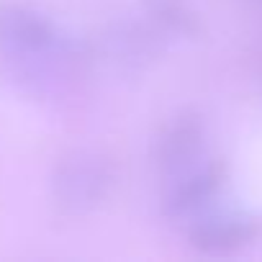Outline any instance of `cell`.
Wrapping results in <instances>:
<instances>
[{"label":"cell","instance_id":"obj_1","mask_svg":"<svg viewBox=\"0 0 262 262\" xmlns=\"http://www.w3.org/2000/svg\"><path fill=\"white\" fill-rule=\"evenodd\" d=\"M111 185H113L111 165L100 155L85 149L67 155L52 175L54 201L64 213L72 216H82L98 208L108 198Z\"/></svg>","mask_w":262,"mask_h":262},{"label":"cell","instance_id":"obj_2","mask_svg":"<svg viewBox=\"0 0 262 262\" xmlns=\"http://www.w3.org/2000/svg\"><path fill=\"white\" fill-rule=\"evenodd\" d=\"M59 44L54 26L21 6H0V47L16 54H49Z\"/></svg>","mask_w":262,"mask_h":262},{"label":"cell","instance_id":"obj_3","mask_svg":"<svg viewBox=\"0 0 262 262\" xmlns=\"http://www.w3.org/2000/svg\"><path fill=\"white\" fill-rule=\"evenodd\" d=\"M224 165L221 162H206V165H193L188 170H183L180 175H175V185L167 193L165 201V211L172 219H185L193 216L198 211H203L216 193L224 185Z\"/></svg>","mask_w":262,"mask_h":262},{"label":"cell","instance_id":"obj_4","mask_svg":"<svg viewBox=\"0 0 262 262\" xmlns=\"http://www.w3.org/2000/svg\"><path fill=\"white\" fill-rule=\"evenodd\" d=\"M201 149H203V123L198 116L183 113L175 116L170 123H165L155 147V157L165 172L180 175L183 170L195 165Z\"/></svg>","mask_w":262,"mask_h":262},{"label":"cell","instance_id":"obj_5","mask_svg":"<svg viewBox=\"0 0 262 262\" xmlns=\"http://www.w3.org/2000/svg\"><path fill=\"white\" fill-rule=\"evenodd\" d=\"M262 231V224L252 216H213L203 219L190 231V244L206 254H229L252 244Z\"/></svg>","mask_w":262,"mask_h":262},{"label":"cell","instance_id":"obj_6","mask_svg":"<svg viewBox=\"0 0 262 262\" xmlns=\"http://www.w3.org/2000/svg\"><path fill=\"white\" fill-rule=\"evenodd\" d=\"M157 34H160L157 29H144V26H118L108 36V49L123 64H144L160 49Z\"/></svg>","mask_w":262,"mask_h":262},{"label":"cell","instance_id":"obj_7","mask_svg":"<svg viewBox=\"0 0 262 262\" xmlns=\"http://www.w3.org/2000/svg\"><path fill=\"white\" fill-rule=\"evenodd\" d=\"M147 13L160 34L195 36L201 31V21L185 0H147Z\"/></svg>","mask_w":262,"mask_h":262}]
</instances>
